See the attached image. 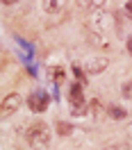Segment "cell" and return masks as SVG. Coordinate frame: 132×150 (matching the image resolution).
Segmentation results:
<instances>
[{
	"label": "cell",
	"mask_w": 132,
	"mask_h": 150,
	"mask_svg": "<svg viewBox=\"0 0 132 150\" xmlns=\"http://www.w3.org/2000/svg\"><path fill=\"white\" fill-rule=\"evenodd\" d=\"M50 137H53V132L43 121L32 123L28 127V132H25V141H28V146L32 150H46L50 146Z\"/></svg>",
	"instance_id": "1"
},
{
	"label": "cell",
	"mask_w": 132,
	"mask_h": 150,
	"mask_svg": "<svg viewBox=\"0 0 132 150\" xmlns=\"http://www.w3.org/2000/svg\"><path fill=\"white\" fill-rule=\"evenodd\" d=\"M48 105H50V96L46 91H32L28 98V107L32 109L34 114H41L48 109Z\"/></svg>",
	"instance_id": "2"
},
{
	"label": "cell",
	"mask_w": 132,
	"mask_h": 150,
	"mask_svg": "<svg viewBox=\"0 0 132 150\" xmlns=\"http://www.w3.org/2000/svg\"><path fill=\"white\" fill-rule=\"evenodd\" d=\"M21 105H23V98L18 93H9L2 100V105H0V116L2 118H9L11 114H16L21 109Z\"/></svg>",
	"instance_id": "3"
},
{
	"label": "cell",
	"mask_w": 132,
	"mask_h": 150,
	"mask_svg": "<svg viewBox=\"0 0 132 150\" xmlns=\"http://www.w3.org/2000/svg\"><path fill=\"white\" fill-rule=\"evenodd\" d=\"M68 98H71V105L75 107L77 114L84 112V93H82V82H73V84H71V93H68Z\"/></svg>",
	"instance_id": "4"
},
{
	"label": "cell",
	"mask_w": 132,
	"mask_h": 150,
	"mask_svg": "<svg viewBox=\"0 0 132 150\" xmlns=\"http://www.w3.org/2000/svg\"><path fill=\"white\" fill-rule=\"evenodd\" d=\"M105 112L109 114V118H114V121H123L128 114H125V109L123 107H119V105H107V109Z\"/></svg>",
	"instance_id": "5"
},
{
	"label": "cell",
	"mask_w": 132,
	"mask_h": 150,
	"mask_svg": "<svg viewBox=\"0 0 132 150\" xmlns=\"http://www.w3.org/2000/svg\"><path fill=\"white\" fill-rule=\"evenodd\" d=\"M55 130H57L59 137H68V134L73 132V125H71V123H64V121H57L55 123Z\"/></svg>",
	"instance_id": "6"
},
{
	"label": "cell",
	"mask_w": 132,
	"mask_h": 150,
	"mask_svg": "<svg viewBox=\"0 0 132 150\" xmlns=\"http://www.w3.org/2000/svg\"><path fill=\"white\" fill-rule=\"evenodd\" d=\"M105 66H107V59H94L91 66H87V71H89V73H100Z\"/></svg>",
	"instance_id": "7"
},
{
	"label": "cell",
	"mask_w": 132,
	"mask_h": 150,
	"mask_svg": "<svg viewBox=\"0 0 132 150\" xmlns=\"http://www.w3.org/2000/svg\"><path fill=\"white\" fill-rule=\"evenodd\" d=\"M53 75H55V82H57V84H62V82H64V68H62V66L50 68V77H53Z\"/></svg>",
	"instance_id": "8"
},
{
	"label": "cell",
	"mask_w": 132,
	"mask_h": 150,
	"mask_svg": "<svg viewBox=\"0 0 132 150\" xmlns=\"http://www.w3.org/2000/svg\"><path fill=\"white\" fill-rule=\"evenodd\" d=\"M121 93H123V98H132V80H128V82L121 86Z\"/></svg>",
	"instance_id": "9"
},
{
	"label": "cell",
	"mask_w": 132,
	"mask_h": 150,
	"mask_svg": "<svg viewBox=\"0 0 132 150\" xmlns=\"http://www.w3.org/2000/svg\"><path fill=\"white\" fill-rule=\"evenodd\" d=\"M123 11H125V16H128V18H132V0H128V2L123 5Z\"/></svg>",
	"instance_id": "10"
},
{
	"label": "cell",
	"mask_w": 132,
	"mask_h": 150,
	"mask_svg": "<svg viewBox=\"0 0 132 150\" xmlns=\"http://www.w3.org/2000/svg\"><path fill=\"white\" fill-rule=\"evenodd\" d=\"M43 7H46V11H57L59 2H43Z\"/></svg>",
	"instance_id": "11"
},
{
	"label": "cell",
	"mask_w": 132,
	"mask_h": 150,
	"mask_svg": "<svg viewBox=\"0 0 132 150\" xmlns=\"http://www.w3.org/2000/svg\"><path fill=\"white\" fill-rule=\"evenodd\" d=\"M125 48H128V52H130V55H132V37L128 39V46H125Z\"/></svg>",
	"instance_id": "12"
}]
</instances>
